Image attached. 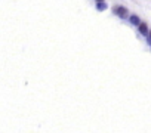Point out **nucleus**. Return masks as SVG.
<instances>
[{"instance_id":"5","label":"nucleus","mask_w":151,"mask_h":133,"mask_svg":"<svg viewBox=\"0 0 151 133\" xmlns=\"http://www.w3.org/2000/svg\"><path fill=\"white\" fill-rule=\"evenodd\" d=\"M99 2H102V0H99Z\"/></svg>"},{"instance_id":"2","label":"nucleus","mask_w":151,"mask_h":133,"mask_svg":"<svg viewBox=\"0 0 151 133\" xmlns=\"http://www.w3.org/2000/svg\"><path fill=\"white\" fill-rule=\"evenodd\" d=\"M139 33H141V34H144V36H147V34H148V27H147V24H145V22H139Z\"/></svg>"},{"instance_id":"1","label":"nucleus","mask_w":151,"mask_h":133,"mask_svg":"<svg viewBox=\"0 0 151 133\" xmlns=\"http://www.w3.org/2000/svg\"><path fill=\"white\" fill-rule=\"evenodd\" d=\"M114 12H116L119 16H122V18L127 16V9L123 8V6H116V8H114Z\"/></svg>"},{"instance_id":"4","label":"nucleus","mask_w":151,"mask_h":133,"mask_svg":"<svg viewBox=\"0 0 151 133\" xmlns=\"http://www.w3.org/2000/svg\"><path fill=\"white\" fill-rule=\"evenodd\" d=\"M148 34H150V41H151V33H148ZM150 44H151V43H150Z\"/></svg>"},{"instance_id":"3","label":"nucleus","mask_w":151,"mask_h":133,"mask_svg":"<svg viewBox=\"0 0 151 133\" xmlns=\"http://www.w3.org/2000/svg\"><path fill=\"white\" fill-rule=\"evenodd\" d=\"M130 22H132V24H136V25H139V18H138L136 15H132V16H130Z\"/></svg>"}]
</instances>
